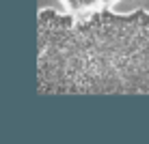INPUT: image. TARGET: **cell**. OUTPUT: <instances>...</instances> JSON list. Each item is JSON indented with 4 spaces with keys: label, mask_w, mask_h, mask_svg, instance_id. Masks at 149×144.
<instances>
[{
    "label": "cell",
    "mask_w": 149,
    "mask_h": 144,
    "mask_svg": "<svg viewBox=\"0 0 149 144\" xmlns=\"http://www.w3.org/2000/svg\"><path fill=\"white\" fill-rule=\"evenodd\" d=\"M41 95H149V11L37 13Z\"/></svg>",
    "instance_id": "cell-1"
},
{
    "label": "cell",
    "mask_w": 149,
    "mask_h": 144,
    "mask_svg": "<svg viewBox=\"0 0 149 144\" xmlns=\"http://www.w3.org/2000/svg\"><path fill=\"white\" fill-rule=\"evenodd\" d=\"M58 2L65 11L82 13V11H93V9H102V7H115L121 0H58Z\"/></svg>",
    "instance_id": "cell-2"
}]
</instances>
